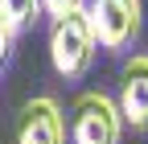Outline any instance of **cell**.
Returning a JSON list of instances; mask_svg holds the SVG:
<instances>
[{"label":"cell","mask_w":148,"mask_h":144,"mask_svg":"<svg viewBox=\"0 0 148 144\" xmlns=\"http://www.w3.org/2000/svg\"><path fill=\"white\" fill-rule=\"evenodd\" d=\"M12 21H8V16L4 12H0V66H4V58H8V49H12Z\"/></svg>","instance_id":"8"},{"label":"cell","mask_w":148,"mask_h":144,"mask_svg":"<svg viewBox=\"0 0 148 144\" xmlns=\"http://www.w3.org/2000/svg\"><path fill=\"white\" fill-rule=\"evenodd\" d=\"M123 119L119 107L99 91H86L70 107V140L74 144H119Z\"/></svg>","instance_id":"2"},{"label":"cell","mask_w":148,"mask_h":144,"mask_svg":"<svg viewBox=\"0 0 148 144\" xmlns=\"http://www.w3.org/2000/svg\"><path fill=\"white\" fill-rule=\"evenodd\" d=\"M86 0H41V12H49L53 21L58 16H70V12H82Z\"/></svg>","instance_id":"7"},{"label":"cell","mask_w":148,"mask_h":144,"mask_svg":"<svg viewBox=\"0 0 148 144\" xmlns=\"http://www.w3.org/2000/svg\"><path fill=\"white\" fill-rule=\"evenodd\" d=\"M16 144H66V115L58 99L37 95L16 115Z\"/></svg>","instance_id":"4"},{"label":"cell","mask_w":148,"mask_h":144,"mask_svg":"<svg viewBox=\"0 0 148 144\" xmlns=\"http://www.w3.org/2000/svg\"><path fill=\"white\" fill-rule=\"evenodd\" d=\"M95 49H99V41H95V33H90L82 12H70V16L53 21V29H49V62H53V70L62 78L86 74Z\"/></svg>","instance_id":"1"},{"label":"cell","mask_w":148,"mask_h":144,"mask_svg":"<svg viewBox=\"0 0 148 144\" xmlns=\"http://www.w3.org/2000/svg\"><path fill=\"white\" fill-rule=\"evenodd\" d=\"M0 12L12 21V29H21L41 16V0H0Z\"/></svg>","instance_id":"6"},{"label":"cell","mask_w":148,"mask_h":144,"mask_svg":"<svg viewBox=\"0 0 148 144\" xmlns=\"http://www.w3.org/2000/svg\"><path fill=\"white\" fill-rule=\"evenodd\" d=\"M82 16L103 49H127L140 33V0H86Z\"/></svg>","instance_id":"3"},{"label":"cell","mask_w":148,"mask_h":144,"mask_svg":"<svg viewBox=\"0 0 148 144\" xmlns=\"http://www.w3.org/2000/svg\"><path fill=\"white\" fill-rule=\"evenodd\" d=\"M115 107H119V119L127 128H136V132L148 128V58L144 53H136L123 66V74H119V103Z\"/></svg>","instance_id":"5"}]
</instances>
